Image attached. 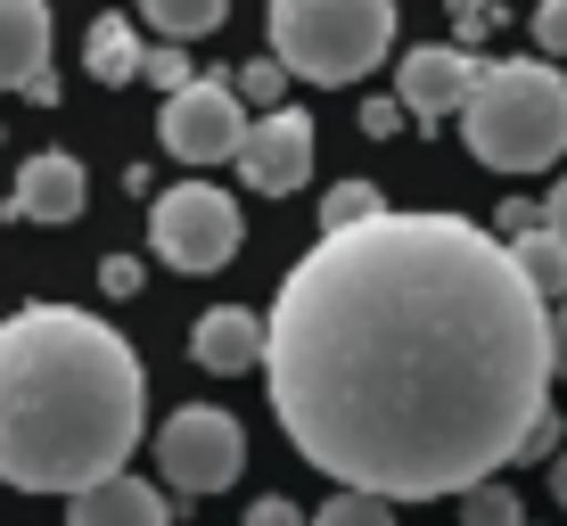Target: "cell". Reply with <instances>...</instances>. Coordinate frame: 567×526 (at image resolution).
<instances>
[{
	"label": "cell",
	"mask_w": 567,
	"mask_h": 526,
	"mask_svg": "<svg viewBox=\"0 0 567 526\" xmlns=\"http://www.w3.org/2000/svg\"><path fill=\"white\" fill-rule=\"evenodd\" d=\"M230 91H239V100L247 107H280V91H288V66H280V58H239V66H230Z\"/></svg>",
	"instance_id": "cell-18"
},
{
	"label": "cell",
	"mask_w": 567,
	"mask_h": 526,
	"mask_svg": "<svg viewBox=\"0 0 567 526\" xmlns=\"http://www.w3.org/2000/svg\"><path fill=\"white\" fill-rule=\"evenodd\" d=\"M148 427V370L83 305H17L0 321V485L83 494Z\"/></svg>",
	"instance_id": "cell-2"
},
{
	"label": "cell",
	"mask_w": 567,
	"mask_h": 526,
	"mask_svg": "<svg viewBox=\"0 0 567 526\" xmlns=\"http://www.w3.org/2000/svg\"><path fill=\"white\" fill-rule=\"evenodd\" d=\"M559 444H567V427H559V412L543 403V420L526 427V444H518V461H559Z\"/></svg>",
	"instance_id": "cell-23"
},
{
	"label": "cell",
	"mask_w": 567,
	"mask_h": 526,
	"mask_svg": "<svg viewBox=\"0 0 567 526\" xmlns=\"http://www.w3.org/2000/svg\"><path fill=\"white\" fill-rule=\"evenodd\" d=\"M66 526H173L165 494L141 485L132 470H115L100 485H83V494H66Z\"/></svg>",
	"instance_id": "cell-11"
},
{
	"label": "cell",
	"mask_w": 567,
	"mask_h": 526,
	"mask_svg": "<svg viewBox=\"0 0 567 526\" xmlns=\"http://www.w3.org/2000/svg\"><path fill=\"white\" fill-rule=\"evenodd\" d=\"M543 223H551V230H559V239H567V182L551 189V198H543Z\"/></svg>",
	"instance_id": "cell-31"
},
{
	"label": "cell",
	"mask_w": 567,
	"mask_h": 526,
	"mask_svg": "<svg viewBox=\"0 0 567 526\" xmlns=\"http://www.w3.org/2000/svg\"><path fill=\"white\" fill-rule=\"evenodd\" d=\"M239 182L256 189V198H288V189H305V173H312V115L297 107H264L256 124H247V141H239Z\"/></svg>",
	"instance_id": "cell-8"
},
{
	"label": "cell",
	"mask_w": 567,
	"mask_h": 526,
	"mask_svg": "<svg viewBox=\"0 0 567 526\" xmlns=\"http://www.w3.org/2000/svg\"><path fill=\"white\" fill-rule=\"evenodd\" d=\"M156 141H165V157H182V165H230L239 141H247V100L230 91V74L223 83H182V91H165Z\"/></svg>",
	"instance_id": "cell-7"
},
{
	"label": "cell",
	"mask_w": 567,
	"mask_h": 526,
	"mask_svg": "<svg viewBox=\"0 0 567 526\" xmlns=\"http://www.w3.org/2000/svg\"><path fill=\"white\" fill-rule=\"evenodd\" d=\"M25 100H33V107H58V74H50V66H42V74L25 83Z\"/></svg>",
	"instance_id": "cell-30"
},
{
	"label": "cell",
	"mask_w": 567,
	"mask_h": 526,
	"mask_svg": "<svg viewBox=\"0 0 567 526\" xmlns=\"http://www.w3.org/2000/svg\"><path fill=\"white\" fill-rule=\"evenodd\" d=\"M239 526H312V518H305V510H297L288 494H264V502H256V510H247Z\"/></svg>",
	"instance_id": "cell-26"
},
{
	"label": "cell",
	"mask_w": 567,
	"mask_h": 526,
	"mask_svg": "<svg viewBox=\"0 0 567 526\" xmlns=\"http://www.w3.org/2000/svg\"><path fill=\"white\" fill-rule=\"evenodd\" d=\"M370 214H386V198L370 182H338L321 198V230H354V223H370Z\"/></svg>",
	"instance_id": "cell-20"
},
{
	"label": "cell",
	"mask_w": 567,
	"mask_h": 526,
	"mask_svg": "<svg viewBox=\"0 0 567 526\" xmlns=\"http://www.w3.org/2000/svg\"><path fill=\"white\" fill-rule=\"evenodd\" d=\"M535 50L567 58V0H535Z\"/></svg>",
	"instance_id": "cell-22"
},
{
	"label": "cell",
	"mask_w": 567,
	"mask_h": 526,
	"mask_svg": "<svg viewBox=\"0 0 567 526\" xmlns=\"http://www.w3.org/2000/svg\"><path fill=\"white\" fill-rule=\"evenodd\" d=\"M83 66L100 74L107 91H124V83H141V66H148V50H141V33L124 25V17H91V42H83Z\"/></svg>",
	"instance_id": "cell-14"
},
{
	"label": "cell",
	"mask_w": 567,
	"mask_h": 526,
	"mask_svg": "<svg viewBox=\"0 0 567 526\" xmlns=\"http://www.w3.org/2000/svg\"><path fill=\"white\" fill-rule=\"evenodd\" d=\"M100 288H107V297H141V264H132V256H107V264H100Z\"/></svg>",
	"instance_id": "cell-27"
},
{
	"label": "cell",
	"mask_w": 567,
	"mask_h": 526,
	"mask_svg": "<svg viewBox=\"0 0 567 526\" xmlns=\"http://www.w3.org/2000/svg\"><path fill=\"white\" fill-rule=\"evenodd\" d=\"M551 370H559V379H567V297L551 305Z\"/></svg>",
	"instance_id": "cell-29"
},
{
	"label": "cell",
	"mask_w": 567,
	"mask_h": 526,
	"mask_svg": "<svg viewBox=\"0 0 567 526\" xmlns=\"http://www.w3.org/2000/svg\"><path fill=\"white\" fill-rule=\"evenodd\" d=\"M141 17L165 33V42H206V33L230 17V0H141Z\"/></svg>",
	"instance_id": "cell-16"
},
{
	"label": "cell",
	"mask_w": 567,
	"mask_h": 526,
	"mask_svg": "<svg viewBox=\"0 0 567 526\" xmlns=\"http://www.w3.org/2000/svg\"><path fill=\"white\" fill-rule=\"evenodd\" d=\"M148 247L173 271H223L239 256V198L214 182H182L148 206Z\"/></svg>",
	"instance_id": "cell-5"
},
{
	"label": "cell",
	"mask_w": 567,
	"mask_h": 526,
	"mask_svg": "<svg viewBox=\"0 0 567 526\" xmlns=\"http://www.w3.org/2000/svg\"><path fill=\"white\" fill-rule=\"evenodd\" d=\"M312 526H395V502L386 494H362V485H346L338 502H321V518Z\"/></svg>",
	"instance_id": "cell-19"
},
{
	"label": "cell",
	"mask_w": 567,
	"mask_h": 526,
	"mask_svg": "<svg viewBox=\"0 0 567 526\" xmlns=\"http://www.w3.org/2000/svg\"><path fill=\"white\" fill-rule=\"evenodd\" d=\"M468 157L494 173H543L567 157V74L551 58H502L461 107Z\"/></svg>",
	"instance_id": "cell-3"
},
{
	"label": "cell",
	"mask_w": 567,
	"mask_h": 526,
	"mask_svg": "<svg viewBox=\"0 0 567 526\" xmlns=\"http://www.w3.org/2000/svg\"><path fill=\"white\" fill-rule=\"evenodd\" d=\"M477 50L468 42H427V50H412L395 66V100L420 115V124H444V115H461L468 107V91H477Z\"/></svg>",
	"instance_id": "cell-9"
},
{
	"label": "cell",
	"mask_w": 567,
	"mask_h": 526,
	"mask_svg": "<svg viewBox=\"0 0 567 526\" xmlns=\"http://www.w3.org/2000/svg\"><path fill=\"white\" fill-rule=\"evenodd\" d=\"M189 354H198V370H214V379H239V370L264 362V321L247 313V305H214V313L189 329Z\"/></svg>",
	"instance_id": "cell-12"
},
{
	"label": "cell",
	"mask_w": 567,
	"mask_h": 526,
	"mask_svg": "<svg viewBox=\"0 0 567 526\" xmlns=\"http://www.w3.org/2000/svg\"><path fill=\"white\" fill-rule=\"evenodd\" d=\"M403 124H412V107H403V100H362V132H370V141H395Z\"/></svg>",
	"instance_id": "cell-25"
},
{
	"label": "cell",
	"mask_w": 567,
	"mask_h": 526,
	"mask_svg": "<svg viewBox=\"0 0 567 526\" xmlns=\"http://www.w3.org/2000/svg\"><path fill=\"white\" fill-rule=\"evenodd\" d=\"M91 206V182L66 148H42V157L17 165V189H9V223H74Z\"/></svg>",
	"instance_id": "cell-10"
},
{
	"label": "cell",
	"mask_w": 567,
	"mask_h": 526,
	"mask_svg": "<svg viewBox=\"0 0 567 526\" xmlns=\"http://www.w3.org/2000/svg\"><path fill=\"white\" fill-rule=\"evenodd\" d=\"M141 83H156V91H182V83H198V74H189V42H165V50H148Z\"/></svg>",
	"instance_id": "cell-21"
},
{
	"label": "cell",
	"mask_w": 567,
	"mask_h": 526,
	"mask_svg": "<svg viewBox=\"0 0 567 526\" xmlns=\"http://www.w3.org/2000/svg\"><path fill=\"white\" fill-rule=\"evenodd\" d=\"M551 502L567 510V444H559V461H551Z\"/></svg>",
	"instance_id": "cell-32"
},
{
	"label": "cell",
	"mask_w": 567,
	"mask_h": 526,
	"mask_svg": "<svg viewBox=\"0 0 567 526\" xmlns=\"http://www.w3.org/2000/svg\"><path fill=\"white\" fill-rule=\"evenodd\" d=\"M50 66V0H0V91H25Z\"/></svg>",
	"instance_id": "cell-13"
},
{
	"label": "cell",
	"mask_w": 567,
	"mask_h": 526,
	"mask_svg": "<svg viewBox=\"0 0 567 526\" xmlns=\"http://www.w3.org/2000/svg\"><path fill=\"white\" fill-rule=\"evenodd\" d=\"M395 42V0H271V58L305 83H362Z\"/></svg>",
	"instance_id": "cell-4"
},
{
	"label": "cell",
	"mask_w": 567,
	"mask_h": 526,
	"mask_svg": "<svg viewBox=\"0 0 567 526\" xmlns=\"http://www.w3.org/2000/svg\"><path fill=\"white\" fill-rule=\"evenodd\" d=\"M239 461H247V436H239V420L214 412V403H189V412H173L156 427V470H165V485L189 494V502L223 494V485L239 477Z\"/></svg>",
	"instance_id": "cell-6"
},
{
	"label": "cell",
	"mask_w": 567,
	"mask_h": 526,
	"mask_svg": "<svg viewBox=\"0 0 567 526\" xmlns=\"http://www.w3.org/2000/svg\"><path fill=\"white\" fill-rule=\"evenodd\" d=\"M288 444L338 485L444 502L518 461L551 403V305L461 214L321 230L264 321Z\"/></svg>",
	"instance_id": "cell-1"
},
{
	"label": "cell",
	"mask_w": 567,
	"mask_h": 526,
	"mask_svg": "<svg viewBox=\"0 0 567 526\" xmlns=\"http://www.w3.org/2000/svg\"><path fill=\"white\" fill-rule=\"evenodd\" d=\"M494 223H502V239H518V230H535V223H543V206H535V198H502Z\"/></svg>",
	"instance_id": "cell-28"
},
{
	"label": "cell",
	"mask_w": 567,
	"mask_h": 526,
	"mask_svg": "<svg viewBox=\"0 0 567 526\" xmlns=\"http://www.w3.org/2000/svg\"><path fill=\"white\" fill-rule=\"evenodd\" d=\"M461 526H526V502H518V485H502V477H477L461 494Z\"/></svg>",
	"instance_id": "cell-17"
},
{
	"label": "cell",
	"mask_w": 567,
	"mask_h": 526,
	"mask_svg": "<svg viewBox=\"0 0 567 526\" xmlns=\"http://www.w3.org/2000/svg\"><path fill=\"white\" fill-rule=\"evenodd\" d=\"M511 256H518L526 280H535V297H543V305H559V297H567V239H559L551 223L518 230V239H511Z\"/></svg>",
	"instance_id": "cell-15"
},
{
	"label": "cell",
	"mask_w": 567,
	"mask_h": 526,
	"mask_svg": "<svg viewBox=\"0 0 567 526\" xmlns=\"http://www.w3.org/2000/svg\"><path fill=\"white\" fill-rule=\"evenodd\" d=\"M444 9H453V33H461V42H477V33H494V25H502L494 0H444Z\"/></svg>",
	"instance_id": "cell-24"
}]
</instances>
